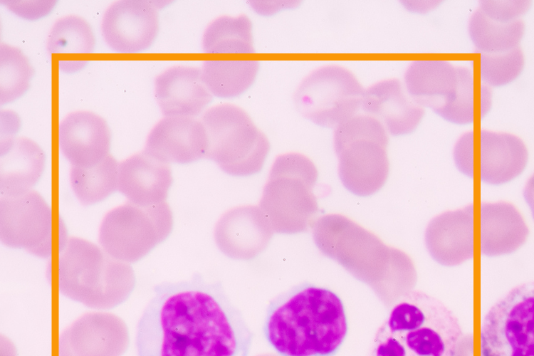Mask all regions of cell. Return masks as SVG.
<instances>
[{"mask_svg": "<svg viewBox=\"0 0 534 356\" xmlns=\"http://www.w3.org/2000/svg\"><path fill=\"white\" fill-rule=\"evenodd\" d=\"M137 326L138 356H249L253 338L221 282H163Z\"/></svg>", "mask_w": 534, "mask_h": 356, "instance_id": "6da1fadb", "label": "cell"}, {"mask_svg": "<svg viewBox=\"0 0 534 356\" xmlns=\"http://www.w3.org/2000/svg\"><path fill=\"white\" fill-rule=\"evenodd\" d=\"M343 303L328 288L304 283L269 304L266 339L280 356H334L347 334Z\"/></svg>", "mask_w": 534, "mask_h": 356, "instance_id": "7a4b0ae2", "label": "cell"}, {"mask_svg": "<svg viewBox=\"0 0 534 356\" xmlns=\"http://www.w3.org/2000/svg\"><path fill=\"white\" fill-rule=\"evenodd\" d=\"M462 336L458 318L444 303L410 291L378 330L371 356H455Z\"/></svg>", "mask_w": 534, "mask_h": 356, "instance_id": "3957f363", "label": "cell"}, {"mask_svg": "<svg viewBox=\"0 0 534 356\" xmlns=\"http://www.w3.org/2000/svg\"><path fill=\"white\" fill-rule=\"evenodd\" d=\"M202 122L209 142L206 159L232 177L261 170L270 144L244 110L231 105L216 106L204 113Z\"/></svg>", "mask_w": 534, "mask_h": 356, "instance_id": "277c9868", "label": "cell"}, {"mask_svg": "<svg viewBox=\"0 0 534 356\" xmlns=\"http://www.w3.org/2000/svg\"><path fill=\"white\" fill-rule=\"evenodd\" d=\"M404 83L409 97L421 108L456 125L473 122L476 96L469 70L443 60H418L407 69Z\"/></svg>", "mask_w": 534, "mask_h": 356, "instance_id": "5b68a950", "label": "cell"}, {"mask_svg": "<svg viewBox=\"0 0 534 356\" xmlns=\"http://www.w3.org/2000/svg\"><path fill=\"white\" fill-rule=\"evenodd\" d=\"M173 226V214L167 202L140 206L127 201L105 216L99 241L111 257L135 263L164 242Z\"/></svg>", "mask_w": 534, "mask_h": 356, "instance_id": "8992f818", "label": "cell"}, {"mask_svg": "<svg viewBox=\"0 0 534 356\" xmlns=\"http://www.w3.org/2000/svg\"><path fill=\"white\" fill-rule=\"evenodd\" d=\"M58 265L61 288L76 296L123 297L135 282L130 264L79 238L68 241L60 253Z\"/></svg>", "mask_w": 534, "mask_h": 356, "instance_id": "52a82bcc", "label": "cell"}, {"mask_svg": "<svg viewBox=\"0 0 534 356\" xmlns=\"http://www.w3.org/2000/svg\"><path fill=\"white\" fill-rule=\"evenodd\" d=\"M364 89L348 70L337 66L320 68L299 86L295 103L308 120L324 128H337L357 115Z\"/></svg>", "mask_w": 534, "mask_h": 356, "instance_id": "ba28073f", "label": "cell"}, {"mask_svg": "<svg viewBox=\"0 0 534 356\" xmlns=\"http://www.w3.org/2000/svg\"><path fill=\"white\" fill-rule=\"evenodd\" d=\"M481 350L482 356H534L533 283L515 287L488 310Z\"/></svg>", "mask_w": 534, "mask_h": 356, "instance_id": "9c48e42d", "label": "cell"}, {"mask_svg": "<svg viewBox=\"0 0 534 356\" xmlns=\"http://www.w3.org/2000/svg\"><path fill=\"white\" fill-rule=\"evenodd\" d=\"M387 144L382 123L370 115H355L335 130V146L341 169H356L362 174L365 195L379 191L387 181Z\"/></svg>", "mask_w": 534, "mask_h": 356, "instance_id": "30bf717a", "label": "cell"}, {"mask_svg": "<svg viewBox=\"0 0 534 356\" xmlns=\"http://www.w3.org/2000/svg\"><path fill=\"white\" fill-rule=\"evenodd\" d=\"M51 209L33 190L0 199V238L7 247L41 258L51 255Z\"/></svg>", "mask_w": 534, "mask_h": 356, "instance_id": "8fae6325", "label": "cell"}, {"mask_svg": "<svg viewBox=\"0 0 534 356\" xmlns=\"http://www.w3.org/2000/svg\"><path fill=\"white\" fill-rule=\"evenodd\" d=\"M159 16L150 3L119 1L105 11L102 33L108 46L117 53L145 52L155 43L159 32Z\"/></svg>", "mask_w": 534, "mask_h": 356, "instance_id": "7c38bea8", "label": "cell"}, {"mask_svg": "<svg viewBox=\"0 0 534 356\" xmlns=\"http://www.w3.org/2000/svg\"><path fill=\"white\" fill-rule=\"evenodd\" d=\"M209 137L194 117H166L150 133L143 152L164 164H189L206 158Z\"/></svg>", "mask_w": 534, "mask_h": 356, "instance_id": "4fadbf2b", "label": "cell"}, {"mask_svg": "<svg viewBox=\"0 0 534 356\" xmlns=\"http://www.w3.org/2000/svg\"><path fill=\"white\" fill-rule=\"evenodd\" d=\"M273 228L264 212L256 206L232 209L218 221L214 239L219 249L233 260L256 257L268 246Z\"/></svg>", "mask_w": 534, "mask_h": 356, "instance_id": "5bb4252c", "label": "cell"}, {"mask_svg": "<svg viewBox=\"0 0 534 356\" xmlns=\"http://www.w3.org/2000/svg\"><path fill=\"white\" fill-rule=\"evenodd\" d=\"M58 142L72 167L90 168L110 155L112 133L101 117L90 112H75L59 125Z\"/></svg>", "mask_w": 534, "mask_h": 356, "instance_id": "9a60e30c", "label": "cell"}, {"mask_svg": "<svg viewBox=\"0 0 534 356\" xmlns=\"http://www.w3.org/2000/svg\"><path fill=\"white\" fill-rule=\"evenodd\" d=\"M427 250L439 264L453 267L473 256V206L444 213L429 224Z\"/></svg>", "mask_w": 534, "mask_h": 356, "instance_id": "2e32d148", "label": "cell"}, {"mask_svg": "<svg viewBox=\"0 0 534 356\" xmlns=\"http://www.w3.org/2000/svg\"><path fill=\"white\" fill-rule=\"evenodd\" d=\"M155 98L165 117H194L214 100L204 83L201 70L172 68L155 79Z\"/></svg>", "mask_w": 534, "mask_h": 356, "instance_id": "e0dca14e", "label": "cell"}, {"mask_svg": "<svg viewBox=\"0 0 534 356\" xmlns=\"http://www.w3.org/2000/svg\"><path fill=\"white\" fill-rule=\"evenodd\" d=\"M172 184L169 166L143 152L119 164L117 191L135 205L165 202Z\"/></svg>", "mask_w": 534, "mask_h": 356, "instance_id": "ac0fdd59", "label": "cell"}, {"mask_svg": "<svg viewBox=\"0 0 534 356\" xmlns=\"http://www.w3.org/2000/svg\"><path fill=\"white\" fill-rule=\"evenodd\" d=\"M361 109L383 122L396 137L412 133L424 115L422 108L406 95L397 80L380 82L365 90Z\"/></svg>", "mask_w": 534, "mask_h": 356, "instance_id": "d6986e66", "label": "cell"}, {"mask_svg": "<svg viewBox=\"0 0 534 356\" xmlns=\"http://www.w3.org/2000/svg\"><path fill=\"white\" fill-rule=\"evenodd\" d=\"M46 156L43 149L27 138L1 142V196L16 197L32 191L41 179Z\"/></svg>", "mask_w": 534, "mask_h": 356, "instance_id": "ffe728a7", "label": "cell"}, {"mask_svg": "<svg viewBox=\"0 0 534 356\" xmlns=\"http://www.w3.org/2000/svg\"><path fill=\"white\" fill-rule=\"evenodd\" d=\"M529 230L511 204L499 202L481 206V250L488 257L516 252L526 241Z\"/></svg>", "mask_w": 534, "mask_h": 356, "instance_id": "44dd1931", "label": "cell"}, {"mask_svg": "<svg viewBox=\"0 0 534 356\" xmlns=\"http://www.w3.org/2000/svg\"><path fill=\"white\" fill-rule=\"evenodd\" d=\"M481 179L489 185L511 182L525 170L528 152L521 140L505 133H480Z\"/></svg>", "mask_w": 534, "mask_h": 356, "instance_id": "7402d4cb", "label": "cell"}, {"mask_svg": "<svg viewBox=\"0 0 534 356\" xmlns=\"http://www.w3.org/2000/svg\"><path fill=\"white\" fill-rule=\"evenodd\" d=\"M259 68L256 60H209L204 63L201 73L214 97L234 99L253 85Z\"/></svg>", "mask_w": 534, "mask_h": 356, "instance_id": "603a6c76", "label": "cell"}, {"mask_svg": "<svg viewBox=\"0 0 534 356\" xmlns=\"http://www.w3.org/2000/svg\"><path fill=\"white\" fill-rule=\"evenodd\" d=\"M468 31L471 41L478 51L496 54L518 48L523 37L525 26L520 19L503 22L490 19L478 9L471 19Z\"/></svg>", "mask_w": 534, "mask_h": 356, "instance_id": "cb8c5ba5", "label": "cell"}, {"mask_svg": "<svg viewBox=\"0 0 534 356\" xmlns=\"http://www.w3.org/2000/svg\"><path fill=\"white\" fill-rule=\"evenodd\" d=\"M119 164L109 155L90 168L72 167L70 182L73 190L86 206L104 201L117 191Z\"/></svg>", "mask_w": 534, "mask_h": 356, "instance_id": "d4e9b609", "label": "cell"}, {"mask_svg": "<svg viewBox=\"0 0 534 356\" xmlns=\"http://www.w3.org/2000/svg\"><path fill=\"white\" fill-rule=\"evenodd\" d=\"M203 48L207 53H254L252 22L246 16L215 20L204 34Z\"/></svg>", "mask_w": 534, "mask_h": 356, "instance_id": "484cf974", "label": "cell"}, {"mask_svg": "<svg viewBox=\"0 0 534 356\" xmlns=\"http://www.w3.org/2000/svg\"><path fill=\"white\" fill-rule=\"evenodd\" d=\"M35 70L19 49L6 44L0 47V105L4 106L22 98L29 90Z\"/></svg>", "mask_w": 534, "mask_h": 356, "instance_id": "4316f807", "label": "cell"}, {"mask_svg": "<svg viewBox=\"0 0 534 356\" xmlns=\"http://www.w3.org/2000/svg\"><path fill=\"white\" fill-rule=\"evenodd\" d=\"M96 38L85 19L70 16L58 20L53 26L48 41L51 54L82 55L94 52Z\"/></svg>", "mask_w": 534, "mask_h": 356, "instance_id": "83f0119b", "label": "cell"}, {"mask_svg": "<svg viewBox=\"0 0 534 356\" xmlns=\"http://www.w3.org/2000/svg\"><path fill=\"white\" fill-rule=\"evenodd\" d=\"M524 58L519 48L508 52L481 55V79L495 88L510 84L522 73Z\"/></svg>", "mask_w": 534, "mask_h": 356, "instance_id": "f1b7e54d", "label": "cell"}, {"mask_svg": "<svg viewBox=\"0 0 534 356\" xmlns=\"http://www.w3.org/2000/svg\"><path fill=\"white\" fill-rule=\"evenodd\" d=\"M527 1H483L479 10L487 17L503 22L518 20L528 9Z\"/></svg>", "mask_w": 534, "mask_h": 356, "instance_id": "f546056e", "label": "cell"}, {"mask_svg": "<svg viewBox=\"0 0 534 356\" xmlns=\"http://www.w3.org/2000/svg\"><path fill=\"white\" fill-rule=\"evenodd\" d=\"M5 2V5L11 11L23 19L31 21L38 20L49 15L57 3L55 1H9L7 2L6 1Z\"/></svg>", "mask_w": 534, "mask_h": 356, "instance_id": "4dcf8cb0", "label": "cell"}, {"mask_svg": "<svg viewBox=\"0 0 534 356\" xmlns=\"http://www.w3.org/2000/svg\"><path fill=\"white\" fill-rule=\"evenodd\" d=\"M473 133L465 134L457 143L454 150V160L459 170L473 178Z\"/></svg>", "mask_w": 534, "mask_h": 356, "instance_id": "1f68e13d", "label": "cell"}, {"mask_svg": "<svg viewBox=\"0 0 534 356\" xmlns=\"http://www.w3.org/2000/svg\"><path fill=\"white\" fill-rule=\"evenodd\" d=\"M1 117L4 119V128H1V130L4 129V131L1 132V137H3L1 142L15 138L16 134L17 135L21 129L20 118L17 114L11 112H5L4 116L1 115Z\"/></svg>", "mask_w": 534, "mask_h": 356, "instance_id": "d6a6232c", "label": "cell"}]
</instances>
